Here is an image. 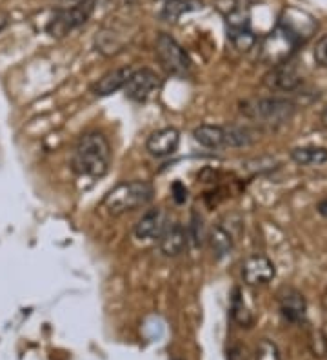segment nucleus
Returning a JSON list of instances; mask_svg holds the SVG:
<instances>
[{
    "instance_id": "2eb2a0df",
    "label": "nucleus",
    "mask_w": 327,
    "mask_h": 360,
    "mask_svg": "<svg viewBox=\"0 0 327 360\" xmlns=\"http://www.w3.org/2000/svg\"><path fill=\"white\" fill-rule=\"evenodd\" d=\"M207 242H210L213 257L217 260H224L235 250V235L224 224H217L207 231Z\"/></svg>"
},
{
    "instance_id": "4468645a",
    "label": "nucleus",
    "mask_w": 327,
    "mask_h": 360,
    "mask_svg": "<svg viewBox=\"0 0 327 360\" xmlns=\"http://www.w3.org/2000/svg\"><path fill=\"white\" fill-rule=\"evenodd\" d=\"M280 304V315L283 316V321L289 324H298L305 319V311H307V302H305L304 295L297 290H283L278 299Z\"/></svg>"
},
{
    "instance_id": "aec40b11",
    "label": "nucleus",
    "mask_w": 327,
    "mask_h": 360,
    "mask_svg": "<svg viewBox=\"0 0 327 360\" xmlns=\"http://www.w3.org/2000/svg\"><path fill=\"white\" fill-rule=\"evenodd\" d=\"M231 319L240 328H251L255 322L253 313L249 311L248 304L244 302V297H242L238 288H235L231 297Z\"/></svg>"
},
{
    "instance_id": "cd10ccee",
    "label": "nucleus",
    "mask_w": 327,
    "mask_h": 360,
    "mask_svg": "<svg viewBox=\"0 0 327 360\" xmlns=\"http://www.w3.org/2000/svg\"><path fill=\"white\" fill-rule=\"evenodd\" d=\"M174 360H180V359H174Z\"/></svg>"
},
{
    "instance_id": "5701e85b",
    "label": "nucleus",
    "mask_w": 327,
    "mask_h": 360,
    "mask_svg": "<svg viewBox=\"0 0 327 360\" xmlns=\"http://www.w3.org/2000/svg\"><path fill=\"white\" fill-rule=\"evenodd\" d=\"M314 60H316L319 66L327 70V35L322 37V39L316 42V46H314Z\"/></svg>"
},
{
    "instance_id": "7ed1b4c3",
    "label": "nucleus",
    "mask_w": 327,
    "mask_h": 360,
    "mask_svg": "<svg viewBox=\"0 0 327 360\" xmlns=\"http://www.w3.org/2000/svg\"><path fill=\"white\" fill-rule=\"evenodd\" d=\"M242 115L266 126H283L295 117L297 104L286 97H262L242 104Z\"/></svg>"
},
{
    "instance_id": "bb28decb",
    "label": "nucleus",
    "mask_w": 327,
    "mask_h": 360,
    "mask_svg": "<svg viewBox=\"0 0 327 360\" xmlns=\"http://www.w3.org/2000/svg\"><path fill=\"white\" fill-rule=\"evenodd\" d=\"M58 2H62V4H65V8L68 6H73V4H79L80 0H58Z\"/></svg>"
},
{
    "instance_id": "f3484780",
    "label": "nucleus",
    "mask_w": 327,
    "mask_h": 360,
    "mask_svg": "<svg viewBox=\"0 0 327 360\" xmlns=\"http://www.w3.org/2000/svg\"><path fill=\"white\" fill-rule=\"evenodd\" d=\"M291 158L298 166H322L327 162V150L320 146H302L291 151Z\"/></svg>"
},
{
    "instance_id": "dca6fc26",
    "label": "nucleus",
    "mask_w": 327,
    "mask_h": 360,
    "mask_svg": "<svg viewBox=\"0 0 327 360\" xmlns=\"http://www.w3.org/2000/svg\"><path fill=\"white\" fill-rule=\"evenodd\" d=\"M193 139L205 150H226L224 146V126L218 124H200L193 129Z\"/></svg>"
},
{
    "instance_id": "39448f33",
    "label": "nucleus",
    "mask_w": 327,
    "mask_h": 360,
    "mask_svg": "<svg viewBox=\"0 0 327 360\" xmlns=\"http://www.w3.org/2000/svg\"><path fill=\"white\" fill-rule=\"evenodd\" d=\"M93 11H95V0H80L79 4L58 9L46 26V31L55 39H62L77 27L84 26L91 18Z\"/></svg>"
},
{
    "instance_id": "4be33fe9",
    "label": "nucleus",
    "mask_w": 327,
    "mask_h": 360,
    "mask_svg": "<svg viewBox=\"0 0 327 360\" xmlns=\"http://www.w3.org/2000/svg\"><path fill=\"white\" fill-rule=\"evenodd\" d=\"M255 356H257V360H280V352L275 342L264 338L257 346V355Z\"/></svg>"
},
{
    "instance_id": "f8f14e48",
    "label": "nucleus",
    "mask_w": 327,
    "mask_h": 360,
    "mask_svg": "<svg viewBox=\"0 0 327 360\" xmlns=\"http://www.w3.org/2000/svg\"><path fill=\"white\" fill-rule=\"evenodd\" d=\"M164 226H166V217H164L162 207H153L140 217L133 229V235L139 240H157Z\"/></svg>"
},
{
    "instance_id": "a211bd4d",
    "label": "nucleus",
    "mask_w": 327,
    "mask_h": 360,
    "mask_svg": "<svg viewBox=\"0 0 327 360\" xmlns=\"http://www.w3.org/2000/svg\"><path fill=\"white\" fill-rule=\"evenodd\" d=\"M186 231H188V244L193 248H202L207 242V228H205L204 217L198 211H193L189 217V222L186 224Z\"/></svg>"
},
{
    "instance_id": "f257e3e1",
    "label": "nucleus",
    "mask_w": 327,
    "mask_h": 360,
    "mask_svg": "<svg viewBox=\"0 0 327 360\" xmlns=\"http://www.w3.org/2000/svg\"><path fill=\"white\" fill-rule=\"evenodd\" d=\"M111 144L102 131H86L75 142L71 151V169L75 175L86 179H102L108 175L111 166Z\"/></svg>"
},
{
    "instance_id": "393cba45",
    "label": "nucleus",
    "mask_w": 327,
    "mask_h": 360,
    "mask_svg": "<svg viewBox=\"0 0 327 360\" xmlns=\"http://www.w3.org/2000/svg\"><path fill=\"white\" fill-rule=\"evenodd\" d=\"M319 213L320 215L327 217V198H323V200H320L319 202Z\"/></svg>"
},
{
    "instance_id": "1a4fd4ad",
    "label": "nucleus",
    "mask_w": 327,
    "mask_h": 360,
    "mask_svg": "<svg viewBox=\"0 0 327 360\" xmlns=\"http://www.w3.org/2000/svg\"><path fill=\"white\" fill-rule=\"evenodd\" d=\"M180 131L173 126L153 131L146 141V151L155 158H167L179 151Z\"/></svg>"
},
{
    "instance_id": "9b49d317",
    "label": "nucleus",
    "mask_w": 327,
    "mask_h": 360,
    "mask_svg": "<svg viewBox=\"0 0 327 360\" xmlns=\"http://www.w3.org/2000/svg\"><path fill=\"white\" fill-rule=\"evenodd\" d=\"M158 240V250L164 257L182 255L188 244V231L182 222H166Z\"/></svg>"
},
{
    "instance_id": "ddd939ff",
    "label": "nucleus",
    "mask_w": 327,
    "mask_h": 360,
    "mask_svg": "<svg viewBox=\"0 0 327 360\" xmlns=\"http://www.w3.org/2000/svg\"><path fill=\"white\" fill-rule=\"evenodd\" d=\"M131 73H133V70H131L129 66L117 68V70L108 71L105 75H102L101 79L93 84L91 93L98 98L109 97V95H113V93L124 89V86H126L127 80H129Z\"/></svg>"
},
{
    "instance_id": "6e6552de",
    "label": "nucleus",
    "mask_w": 327,
    "mask_h": 360,
    "mask_svg": "<svg viewBox=\"0 0 327 360\" xmlns=\"http://www.w3.org/2000/svg\"><path fill=\"white\" fill-rule=\"evenodd\" d=\"M276 275V268L273 260L267 259L266 255L255 253L248 257L242 264V281L248 285H264L269 284Z\"/></svg>"
},
{
    "instance_id": "0eeeda50",
    "label": "nucleus",
    "mask_w": 327,
    "mask_h": 360,
    "mask_svg": "<svg viewBox=\"0 0 327 360\" xmlns=\"http://www.w3.org/2000/svg\"><path fill=\"white\" fill-rule=\"evenodd\" d=\"M278 27L288 33V37L295 44L300 46L302 42H305L313 35L314 30H316V22H314L309 13H305L302 9L288 8L283 11Z\"/></svg>"
},
{
    "instance_id": "a878e982",
    "label": "nucleus",
    "mask_w": 327,
    "mask_h": 360,
    "mask_svg": "<svg viewBox=\"0 0 327 360\" xmlns=\"http://www.w3.org/2000/svg\"><path fill=\"white\" fill-rule=\"evenodd\" d=\"M320 120H322V124L327 128V105H326V108H323L322 115H320Z\"/></svg>"
},
{
    "instance_id": "423d86ee",
    "label": "nucleus",
    "mask_w": 327,
    "mask_h": 360,
    "mask_svg": "<svg viewBox=\"0 0 327 360\" xmlns=\"http://www.w3.org/2000/svg\"><path fill=\"white\" fill-rule=\"evenodd\" d=\"M162 88V77L151 68H140L133 70L129 80L124 86V93L131 102L135 104H146L155 95H158Z\"/></svg>"
},
{
    "instance_id": "20e7f679",
    "label": "nucleus",
    "mask_w": 327,
    "mask_h": 360,
    "mask_svg": "<svg viewBox=\"0 0 327 360\" xmlns=\"http://www.w3.org/2000/svg\"><path fill=\"white\" fill-rule=\"evenodd\" d=\"M155 51H157L160 66L166 70L167 75L177 77V79H188L191 75V58L188 57L186 49L171 35L160 33L157 37V42H155Z\"/></svg>"
},
{
    "instance_id": "b1692460",
    "label": "nucleus",
    "mask_w": 327,
    "mask_h": 360,
    "mask_svg": "<svg viewBox=\"0 0 327 360\" xmlns=\"http://www.w3.org/2000/svg\"><path fill=\"white\" fill-rule=\"evenodd\" d=\"M171 193H173V200L177 204H186V200H188L189 197L188 188H186L182 182H174V184L171 186Z\"/></svg>"
},
{
    "instance_id": "f03ea898",
    "label": "nucleus",
    "mask_w": 327,
    "mask_h": 360,
    "mask_svg": "<svg viewBox=\"0 0 327 360\" xmlns=\"http://www.w3.org/2000/svg\"><path fill=\"white\" fill-rule=\"evenodd\" d=\"M155 198V188L148 180H122L104 197L109 215L120 217L144 207Z\"/></svg>"
},
{
    "instance_id": "9d476101",
    "label": "nucleus",
    "mask_w": 327,
    "mask_h": 360,
    "mask_svg": "<svg viewBox=\"0 0 327 360\" xmlns=\"http://www.w3.org/2000/svg\"><path fill=\"white\" fill-rule=\"evenodd\" d=\"M302 82H304V79L300 77L297 68L291 66V64H286V62L276 64V66L264 77V86L269 88L271 91H297L302 86Z\"/></svg>"
},
{
    "instance_id": "412c9836",
    "label": "nucleus",
    "mask_w": 327,
    "mask_h": 360,
    "mask_svg": "<svg viewBox=\"0 0 327 360\" xmlns=\"http://www.w3.org/2000/svg\"><path fill=\"white\" fill-rule=\"evenodd\" d=\"M229 40L238 51H249L257 44V37L249 27H229Z\"/></svg>"
},
{
    "instance_id": "6ab92c4d",
    "label": "nucleus",
    "mask_w": 327,
    "mask_h": 360,
    "mask_svg": "<svg viewBox=\"0 0 327 360\" xmlns=\"http://www.w3.org/2000/svg\"><path fill=\"white\" fill-rule=\"evenodd\" d=\"M202 8L198 0H166V4L162 8L160 17L166 22H177L184 13H189L193 9Z\"/></svg>"
}]
</instances>
